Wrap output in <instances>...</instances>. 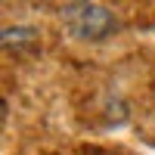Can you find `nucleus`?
I'll use <instances>...</instances> for the list:
<instances>
[{"instance_id":"nucleus-1","label":"nucleus","mask_w":155,"mask_h":155,"mask_svg":"<svg viewBox=\"0 0 155 155\" xmlns=\"http://www.w3.org/2000/svg\"><path fill=\"white\" fill-rule=\"evenodd\" d=\"M59 19L65 25V31H71L81 41H106L121 28L118 16L102 3H65Z\"/></svg>"}]
</instances>
